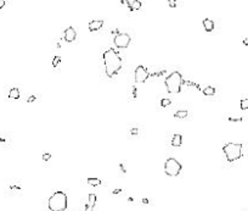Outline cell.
Listing matches in <instances>:
<instances>
[{
    "mask_svg": "<svg viewBox=\"0 0 248 211\" xmlns=\"http://www.w3.org/2000/svg\"><path fill=\"white\" fill-rule=\"evenodd\" d=\"M103 65H105V72L107 77L112 78L114 74L118 73V71L122 68V57L119 54L111 48L103 52Z\"/></svg>",
    "mask_w": 248,
    "mask_h": 211,
    "instance_id": "1",
    "label": "cell"
},
{
    "mask_svg": "<svg viewBox=\"0 0 248 211\" xmlns=\"http://www.w3.org/2000/svg\"><path fill=\"white\" fill-rule=\"evenodd\" d=\"M184 79H182V76L180 72L174 71L172 72L164 81L165 88H167V92L170 94H178L181 92V87L184 84Z\"/></svg>",
    "mask_w": 248,
    "mask_h": 211,
    "instance_id": "2",
    "label": "cell"
},
{
    "mask_svg": "<svg viewBox=\"0 0 248 211\" xmlns=\"http://www.w3.org/2000/svg\"><path fill=\"white\" fill-rule=\"evenodd\" d=\"M48 208L50 211H64L67 209V195L66 193L61 190L55 192L49 200H48Z\"/></svg>",
    "mask_w": 248,
    "mask_h": 211,
    "instance_id": "3",
    "label": "cell"
},
{
    "mask_svg": "<svg viewBox=\"0 0 248 211\" xmlns=\"http://www.w3.org/2000/svg\"><path fill=\"white\" fill-rule=\"evenodd\" d=\"M223 151L225 154L229 162H234L241 159L242 156V144L238 143H227L223 146Z\"/></svg>",
    "mask_w": 248,
    "mask_h": 211,
    "instance_id": "4",
    "label": "cell"
},
{
    "mask_svg": "<svg viewBox=\"0 0 248 211\" xmlns=\"http://www.w3.org/2000/svg\"><path fill=\"white\" fill-rule=\"evenodd\" d=\"M181 163L174 159V157H169L167 159L164 163V172L167 176H170V177H176V176H179V173L181 172Z\"/></svg>",
    "mask_w": 248,
    "mask_h": 211,
    "instance_id": "5",
    "label": "cell"
},
{
    "mask_svg": "<svg viewBox=\"0 0 248 211\" xmlns=\"http://www.w3.org/2000/svg\"><path fill=\"white\" fill-rule=\"evenodd\" d=\"M130 36L127 33H118L117 36L114 37L113 39V43L114 45L117 46V48H119V49H125L129 46V44H130Z\"/></svg>",
    "mask_w": 248,
    "mask_h": 211,
    "instance_id": "6",
    "label": "cell"
},
{
    "mask_svg": "<svg viewBox=\"0 0 248 211\" xmlns=\"http://www.w3.org/2000/svg\"><path fill=\"white\" fill-rule=\"evenodd\" d=\"M150 77V73L147 71V68L144 67L142 65H140L136 67L135 70V73H134V79L136 83H144V82L147 81V78Z\"/></svg>",
    "mask_w": 248,
    "mask_h": 211,
    "instance_id": "7",
    "label": "cell"
},
{
    "mask_svg": "<svg viewBox=\"0 0 248 211\" xmlns=\"http://www.w3.org/2000/svg\"><path fill=\"white\" fill-rule=\"evenodd\" d=\"M75 37H77V32L73 27H68L66 31H64V40H66V42L72 43L75 39Z\"/></svg>",
    "mask_w": 248,
    "mask_h": 211,
    "instance_id": "8",
    "label": "cell"
},
{
    "mask_svg": "<svg viewBox=\"0 0 248 211\" xmlns=\"http://www.w3.org/2000/svg\"><path fill=\"white\" fill-rule=\"evenodd\" d=\"M103 26V21L102 20H95V21H90L89 22V31L90 32H96L99 29H101Z\"/></svg>",
    "mask_w": 248,
    "mask_h": 211,
    "instance_id": "9",
    "label": "cell"
},
{
    "mask_svg": "<svg viewBox=\"0 0 248 211\" xmlns=\"http://www.w3.org/2000/svg\"><path fill=\"white\" fill-rule=\"evenodd\" d=\"M96 195L95 194H89V198H88V203L85 205V211H92V209L95 208V204H96Z\"/></svg>",
    "mask_w": 248,
    "mask_h": 211,
    "instance_id": "10",
    "label": "cell"
},
{
    "mask_svg": "<svg viewBox=\"0 0 248 211\" xmlns=\"http://www.w3.org/2000/svg\"><path fill=\"white\" fill-rule=\"evenodd\" d=\"M203 27L207 32H212L214 29V22L209 19H204L203 20Z\"/></svg>",
    "mask_w": 248,
    "mask_h": 211,
    "instance_id": "11",
    "label": "cell"
},
{
    "mask_svg": "<svg viewBox=\"0 0 248 211\" xmlns=\"http://www.w3.org/2000/svg\"><path fill=\"white\" fill-rule=\"evenodd\" d=\"M182 144V136L181 134H175L172 139V145L173 146H180Z\"/></svg>",
    "mask_w": 248,
    "mask_h": 211,
    "instance_id": "12",
    "label": "cell"
},
{
    "mask_svg": "<svg viewBox=\"0 0 248 211\" xmlns=\"http://www.w3.org/2000/svg\"><path fill=\"white\" fill-rule=\"evenodd\" d=\"M214 93H215V88L214 87H206L204 89H203V94L206 97H212V95H214Z\"/></svg>",
    "mask_w": 248,
    "mask_h": 211,
    "instance_id": "13",
    "label": "cell"
},
{
    "mask_svg": "<svg viewBox=\"0 0 248 211\" xmlns=\"http://www.w3.org/2000/svg\"><path fill=\"white\" fill-rule=\"evenodd\" d=\"M9 98H11V99H18L20 98L18 88H12V89L10 90V93H9Z\"/></svg>",
    "mask_w": 248,
    "mask_h": 211,
    "instance_id": "14",
    "label": "cell"
},
{
    "mask_svg": "<svg viewBox=\"0 0 248 211\" xmlns=\"http://www.w3.org/2000/svg\"><path fill=\"white\" fill-rule=\"evenodd\" d=\"M88 184H90L92 187H99L100 184H101V179H99V178H88Z\"/></svg>",
    "mask_w": 248,
    "mask_h": 211,
    "instance_id": "15",
    "label": "cell"
},
{
    "mask_svg": "<svg viewBox=\"0 0 248 211\" xmlns=\"http://www.w3.org/2000/svg\"><path fill=\"white\" fill-rule=\"evenodd\" d=\"M186 116H187V111H186V110L176 111V112L174 114V117H176V119H185Z\"/></svg>",
    "mask_w": 248,
    "mask_h": 211,
    "instance_id": "16",
    "label": "cell"
},
{
    "mask_svg": "<svg viewBox=\"0 0 248 211\" xmlns=\"http://www.w3.org/2000/svg\"><path fill=\"white\" fill-rule=\"evenodd\" d=\"M141 6H142V3H141L140 0H134V1L132 3V9H133V11H134V10H140Z\"/></svg>",
    "mask_w": 248,
    "mask_h": 211,
    "instance_id": "17",
    "label": "cell"
},
{
    "mask_svg": "<svg viewBox=\"0 0 248 211\" xmlns=\"http://www.w3.org/2000/svg\"><path fill=\"white\" fill-rule=\"evenodd\" d=\"M240 106L242 110H247L248 109V99H242L240 103Z\"/></svg>",
    "mask_w": 248,
    "mask_h": 211,
    "instance_id": "18",
    "label": "cell"
},
{
    "mask_svg": "<svg viewBox=\"0 0 248 211\" xmlns=\"http://www.w3.org/2000/svg\"><path fill=\"white\" fill-rule=\"evenodd\" d=\"M170 104H172V101H170V99H162V100H161V106H163V108L169 106Z\"/></svg>",
    "mask_w": 248,
    "mask_h": 211,
    "instance_id": "19",
    "label": "cell"
},
{
    "mask_svg": "<svg viewBox=\"0 0 248 211\" xmlns=\"http://www.w3.org/2000/svg\"><path fill=\"white\" fill-rule=\"evenodd\" d=\"M60 62H61V57H60V56H55V57H54V60H52V66L56 67Z\"/></svg>",
    "mask_w": 248,
    "mask_h": 211,
    "instance_id": "20",
    "label": "cell"
},
{
    "mask_svg": "<svg viewBox=\"0 0 248 211\" xmlns=\"http://www.w3.org/2000/svg\"><path fill=\"white\" fill-rule=\"evenodd\" d=\"M121 3H122L123 5H127V6L129 8V10L133 11V9H132V4L129 3V0H121Z\"/></svg>",
    "mask_w": 248,
    "mask_h": 211,
    "instance_id": "21",
    "label": "cell"
},
{
    "mask_svg": "<svg viewBox=\"0 0 248 211\" xmlns=\"http://www.w3.org/2000/svg\"><path fill=\"white\" fill-rule=\"evenodd\" d=\"M50 159H51V154H49V153L43 154V160H44V161H49Z\"/></svg>",
    "mask_w": 248,
    "mask_h": 211,
    "instance_id": "22",
    "label": "cell"
},
{
    "mask_svg": "<svg viewBox=\"0 0 248 211\" xmlns=\"http://www.w3.org/2000/svg\"><path fill=\"white\" fill-rule=\"evenodd\" d=\"M168 4L170 8H175L176 6V0H168Z\"/></svg>",
    "mask_w": 248,
    "mask_h": 211,
    "instance_id": "23",
    "label": "cell"
},
{
    "mask_svg": "<svg viewBox=\"0 0 248 211\" xmlns=\"http://www.w3.org/2000/svg\"><path fill=\"white\" fill-rule=\"evenodd\" d=\"M229 121H230V122H241V121H242V119H241V117H238V119H234V117H229Z\"/></svg>",
    "mask_w": 248,
    "mask_h": 211,
    "instance_id": "24",
    "label": "cell"
},
{
    "mask_svg": "<svg viewBox=\"0 0 248 211\" xmlns=\"http://www.w3.org/2000/svg\"><path fill=\"white\" fill-rule=\"evenodd\" d=\"M35 99H37V98H35L34 95H32V97H29V98L27 99V103H33V101L35 100Z\"/></svg>",
    "mask_w": 248,
    "mask_h": 211,
    "instance_id": "25",
    "label": "cell"
},
{
    "mask_svg": "<svg viewBox=\"0 0 248 211\" xmlns=\"http://www.w3.org/2000/svg\"><path fill=\"white\" fill-rule=\"evenodd\" d=\"M5 6V0H0V9H3Z\"/></svg>",
    "mask_w": 248,
    "mask_h": 211,
    "instance_id": "26",
    "label": "cell"
},
{
    "mask_svg": "<svg viewBox=\"0 0 248 211\" xmlns=\"http://www.w3.org/2000/svg\"><path fill=\"white\" fill-rule=\"evenodd\" d=\"M130 132H132V134H138V132H139V131H138V128H133V130H132Z\"/></svg>",
    "mask_w": 248,
    "mask_h": 211,
    "instance_id": "27",
    "label": "cell"
},
{
    "mask_svg": "<svg viewBox=\"0 0 248 211\" xmlns=\"http://www.w3.org/2000/svg\"><path fill=\"white\" fill-rule=\"evenodd\" d=\"M133 95H134V98H136V88L134 87V89H133Z\"/></svg>",
    "mask_w": 248,
    "mask_h": 211,
    "instance_id": "28",
    "label": "cell"
},
{
    "mask_svg": "<svg viewBox=\"0 0 248 211\" xmlns=\"http://www.w3.org/2000/svg\"><path fill=\"white\" fill-rule=\"evenodd\" d=\"M122 192V189H116V190H113L112 193H113V194H118V193H121Z\"/></svg>",
    "mask_w": 248,
    "mask_h": 211,
    "instance_id": "29",
    "label": "cell"
},
{
    "mask_svg": "<svg viewBox=\"0 0 248 211\" xmlns=\"http://www.w3.org/2000/svg\"><path fill=\"white\" fill-rule=\"evenodd\" d=\"M10 188H11V189H20V187H17V185H11Z\"/></svg>",
    "mask_w": 248,
    "mask_h": 211,
    "instance_id": "30",
    "label": "cell"
},
{
    "mask_svg": "<svg viewBox=\"0 0 248 211\" xmlns=\"http://www.w3.org/2000/svg\"><path fill=\"white\" fill-rule=\"evenodd\" d=\"M119 167H121V170H122V171H123L124 173H125V168H124V166L122 165V163H121V165H119Z\"/></svg>",
    "mask_w": 248,
    "mask_h": 211,
    "instance_id": "31",
    "label": "cell"
},
{
    "mask_svg": "<svg viewBox=\"0 0 248 211\" xmlns=\"http://www.w3.org/2000/svg\"><path fill=\"white\" fill-rule=\"evenodd\" d=\"M243 44H245V45H248V38L243 39Z\"/></svg>",
    "mask_w": 248,
    "mask_h": 211,
    "instance_id": "32",
    "label": "cell"
},
{
    "mask_svg": "<svg viewBox=\"0 0 248 211\" xmlns=\"http://www.w3.org/2000/svg\"><path fill=\"white\" fill-rule=\"evenodd\" d=\"M142 203H145V204H147V203H149V200H147V199H142Z\"/></svg>",
    "mask_w": 248,
    "mask_h": 211,
    "instance_id": "33",
    "label": "cell"
}]
</instances>
